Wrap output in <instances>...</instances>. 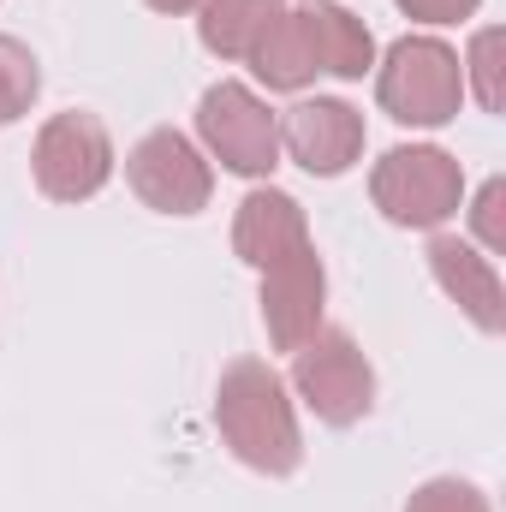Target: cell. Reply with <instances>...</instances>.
<instances>
[{
	"instance_id": "1",
	"label": "cell",
	"mask_w": 506,
	"mask_h": 512,
	"mask_svg": "<svg viewBox=\"0 0 506 512\" xmlns=\"http://www.w3.org/2000/svg\"><path fill=\"white\" fill-rule=\"evenodd\" d=\"M215 429H221L227 453L256 477H292L304 465V435H298L292 393L262 358H239V364L221 370Z\"/></svg>"
},
{
	"instance_id": "2",
	"label": "cell",
	"mask_w": 506,
	"mask_h": 512,
	"mask_svg": "<svg viewBox=\"0 0 506 512\" xmlns=\"http://www.w3.org/2000/svg\"><path fill=\"white\" fill-rule=\"evenodd\" d=\"M376 102L411 131H441L465 102V66L435 36H399L376 72Z\"/></svg>"
},
{
	"instance_id": "3",
	"label": "cell",
	"mask_w": 506,
	"mask_h": 512,
	"mask_svg": "<svg viewBox=\"0 0 506 512\" xmlns=\"http://www.w3.org/2000/svg\"><path fill=\"white\" fill-rule=\"evenodd\" d=\"M370 197L393 227H447L465 203V167L435 143H399L370 173Z\"/></svg>"
},
{
	"instance_id": "4",
	"label": "cell",
	"mask_w": 506,
	"mask_h": 512,
	"mask_svg": "<svg viewBox=\"0 0 506 512\" xmlns=\"http://www.w3.org/2000/svg\"><path fill=\"white\" fill-rule=\"evenodd\" d=\"M292 393L316 411V423L328 429H352L370 417L376 405V370L364 358V346L346 328H316L298 352H292Z\"/></svg>"
},
{
	"instance_id": "5",
	"label": "cell",
	"mask_w": 506,
	"mask_h": 512,
	"mask_svg": "<svg viewBox=\"0 0 506 512\" xmlns=\"http://www.w3.org/2000/svg\"><path fill=\"white\" fill-rule=\"evenodd\" d=\"M197 137L239 179H268L280 167V114L256 90L233 84V78H221V84L203 90V102H197Z\"/></svg>"
},
{
	"instance_id": "6",
	"label": "cell",
	"mask_w": 506,
	"mask_h": 512,
	"mask_svg": "<svg viewBox=\"0 0 506 512\" xmlns=\"http://www.w3.org/2000/svg\"><path fill=\"white\" fill-rule=\"evenodd\" d=\"M30 173H36V191L48 203H90L114 179V137L96 114L66 108L36 131Z\"/></svg>"
},
{
	"instance_id": "7",
	"label": "cell",
	"mask_w": 506,
	"mask_h": 512,
	"mask_svg": "<svg viewBox=\"0 0 506 512\" xmlns=\"http://www.w3.org/2000/svg\"><path fill=\"white\" fill-rule=\"evenodd\" d=\"M126 179L155 215H203L215 197V173H209L203 149L173 126H155L149 137H137V149L126 155Z\"/></svg>"
},
{
	"instance_id": "8",
	"label": "cell",
	"mask_w": 506,
	"mask_h": 512,
	"mask_svg": "<svg viewBox=\"0 0 506 512\" xmlns=\"http://www.w3.org/2000/svg\"><path fill=\"white\" fill-rule=\"evenodd\" d=\"M322 304H328V268H322L316 245L262 268V328H268L274 352H298L322 328Z\"/></svg>"
},
{
	"instance_id": "9",
	"label": "cell",
	"mask_w": 506,
	"mask_h": 512,
	"mask_svg": "<svg viewBox=\"0 0 506 512\" xmlns=\"http://www.w3.org/2000/svg\"><path fill=\"white\" fill-rule=\"evenodd\" d=\"M280 149L310 173V179H340L358 155H364V114L340 96H316L298 102L280 120Z\"/></svg>"
},
{
	"instance_id": "10",
	"label": "cell",
	"mask_w": 506,
	"mask_h": 512,
	"mask_svg": "<svg viewBox=\"0 0 506 512\" xmlns=\"http://www.w3.org/2000/svg\"><path fill=\"white\" fill-rule=\"evenodd\" d=\"M429 274L477 322V334H506V286H501L495 256H483L477 245H465L453 233H435L429 239Z\"/></svg>"
},
{
	"instance_id": "11",
	"label": "cell",
	"mask_w": 506,
	"mask_h": 512,
	"mask_svg": "<svg viewBox=\"0 0 506 512\" xmlns=\"http://www.w3.org/2000/svg\"><path fill=\"white\" fill-rule=\"evenodd\" d=\"M304 245H310V221H304L298 197H286L274 185H256L251 197L239 203V215H233V251H239V262L274 268V262H286Z\"/></svg>"
},
{
	"instance_id": "12",
	"label": "cell",
	"mask_w": 506,
	"mask_h": 512,
	"mask_svg": "<svg viewBox=\"0 0 506 512\" xmlns=\"http://www.w3.org/2000/svg\"><path fill=\"white\" fill-rule=\"evenodd\" d=\"M304 24H310V42H316V66L328 78H364L376 66V36L358 12L334 6V0H304Z\"/></svg>"
},
{
	"instance_id": "13",
	"label": "cell",
	"mask_w": 506,
	"mask_h": 512,
	"mask_svg": "<svg viewBox=\"0 0 506 512\" xmlns=\"http://www.w3.org/2000/svg\"><path fill=\"white\" fill-rule=\"evenodd\" d=\"M251 72L268 90H304L322 66H316V42H310V24H304V6H286L262 42L251 48Z\"/></svg>"
},
{
	"instance_id": "14",
	"label": "cell",
	"mask_w": 506,
	"mask_h": 512,
	"mask_svg": "<svg viewBox=\"0 0 506 512\" xmlns=\"http://www.w3.org/2000/svg\"><path fill=\"white\" fill-rule=\"evenodd\" d=\"M197 36L209 54L221 60H251V48L262 42V30L286 12V0H203L197 6Z\"/></svg>"
},
{
	"instance_id": "15",
	"label": "cell",
	"mask_w": 506,
	"mask_h": 512,
	"mask_svg": "<svg viewBox=\"0 0 506 512\" xmlns=\"http://www.w3.org/2000/svg\"><path fill=\"white\" fill-rule=\"evenodd\" d=\"M36 90H42V66H36V54H30L18 36H0V126L24 120L30 102H36Z\"/></svg>"
},
{
	"instance_id": "16",
	"label": "cell",
	"mask_w": 506,
	"mask_h": 512,
	"mask_svg": "<svg viewBox=\"0 0 506 512\" xmlns=\"http://www.w3.org/2000/svg\"><path fill=\"white\" fill-rule=\"evenodd\" d=\"M405 512H495V507H489V495H483L477 483H465V477H429L423 489H411Z\"/></svg>"
},
{
	"instance_id": "17",
	"label": "cell",
	"mask_w": 506,
	"mask_h": 512,
	"mask_svg": "<svg viewBox=\"0 0 506 512\" xmlns=\"http://www.w3.org/2000/svg\"><path fill=\"white\" fill-rule=\"evenodd\" d=\"M495 54H501V30L489 24V30L471 36V54L459 60L465 66V84H477V102L489 114H501V66H495Z\"/></svg>"
},
{
	"instance_id": "18",
	"label": "cell",
	"mask_w": 506,
	"mask_h": 512,
	"mask_svg": "<svg viewBox=\"0 0 506 512\" xmlns=\"http://www.w3.org/2000/svg\"><path fill=\"white\" fill-rule=\"evenodd\" d=\"M471 227L489 251H506V179H489L471 203Z\"/></svg>"
},
{
	"instance_id": "19",
	"label": "cell",
	"mask_w": 506,
	"mask_h": 512,
	"mask_svg": "<svg viewBox=\"0 0 506 512\" xmlns=\"http://www.w3.org/2000/svg\"><path fill=\"white\" fill-rule=\"evenodd\" d=\"M393 6L417 24H459V18H477L483 0H393Z\"/></svg>"
},
{
	"instance_id": "20",
	"label": "cell",
	"mask_w": 506,
	"mask_h": 512,
	"mask_svg": "<svg viewBox=\"0 0 506 512\" xmlns=\"http://www.w3.org/2000/svg\"><path fill=\"white\" fill-rule=\"evenodd\" d=\"M149 12H167V18H179V12H197L203 0H143Z\"/></svg>"
}]
</instances>
